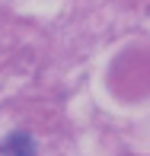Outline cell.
<instances>
[{"instance_id": "1", "label": "cell", "mask_w": 150, "mask_h": 156, "mask_svg": "<svg viewBox=\"0 0 150 156\" xmlns=\"http://www.w3.org/2000/svg\"><path fill=\"white\" fill-rule=\"evenodd\" d=\"M0 156H35V140L29 134L16 131V134H10V137L0 144Z\"/></svg>"}]
</instances>
